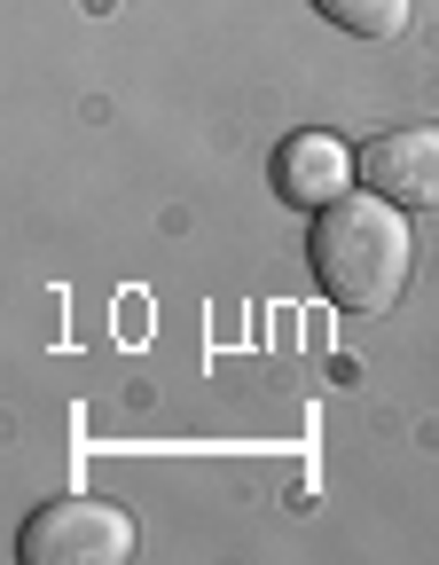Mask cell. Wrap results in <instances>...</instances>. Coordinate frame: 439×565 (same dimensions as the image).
Returning <instances> with one entry per match:
<instances>
[{
	"label": "cell",
	"instance_id": "obj_1",
	"mask_svg": "<svg viewBox=\"0 0 439 565\" xmlns=\"http://www.w3.org/2000/svg\"><path fill=\"white\" fill-rule=\"evenodd\" d=\"M314 282L322 299L345 307V315H385L400 291H408V267H416V236L400 221V204H385L377 189L370 196H338L314 212Z\"/></svg>",
	"mask_w": 439,
	"mask_h": 565
},
{
	"label": "cell",
	"instance_id": "obj_5",
	"mask_svg": "<svg viewBox=\"0 0 439 565\" xmlns=\"http://www.w3.org/2000/svg\"><path fill=\"white\" fill-rule=\"evenodd\" d=\"M314 9L338 32H353V40H400L408 17H416V0H314Z\"/></svg>",
	"mask_w": 439,
	"mask_h": 565
},
{
	"label": "cell",
	"instance_id": "obj_3",
	"mask_svg": "<svg viewBox=\"0 0 439 565\" xmlns=\"http://www.w3.org/2000/svg\"><path fill=\"white\" fill-rule=\"evenodd\" d=\"M361 181L400 212H439V126H393L361 150Z\"/></svg>",
	"mask_w": 439,
	"mask_h": 565
},
{
	"label": "cell",
	"instance_id": "obj_2",
	"mask_svg": "<svg viewBox=\"0 0 439 565\" xmlns=\"http://www.w3.org/2000/svg\"><path fill=\"white\" fill-rule=\"evenodd\" d=\"M133 511L103 503V494H55L40 503L17 534V557L24 565H126L133 557Z\"/></svg>",
	"mask_w": 439,
	"mask_h": 565
},
{
	"label": "cell",
	"instance_id": "obj_4",
	"mask_svg": "<svg viewBox=\"0 0 439 565\" xmlns=\"http://www.w3.org/2000/svg\"><path fill=\"white\" fill-rule=\"evenodd\" d=\"M353 181H361V150H345L330 126H307V134H290L282 150H275V196L299 204V212L338 204Z\"/></svg>",
	"mask_w": 439,
	"mask_h": 565
}]
</instances>
